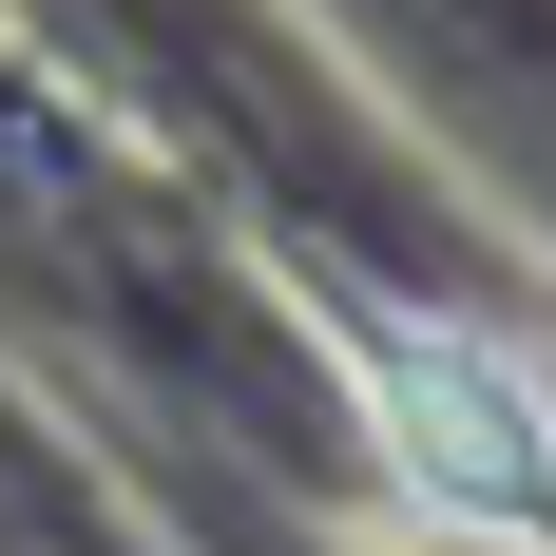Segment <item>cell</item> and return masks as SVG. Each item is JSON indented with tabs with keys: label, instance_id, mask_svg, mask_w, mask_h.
<instances>
[{
	"label": "cell",
	"instance_id": "1",
	"mask_svg": "<svg viewBox=\"0 0 556 556\" xmlns=\"http://www.w3.org/2000/svg\"><path fill=\"white\" fill-rule=\"evenodd\" d=\"M365 422L403 500L460 538H556V384L480 327H365Z\"/></svg>",
	"mask_w": 556,
	"mask_h": 556
}]
</instances>
